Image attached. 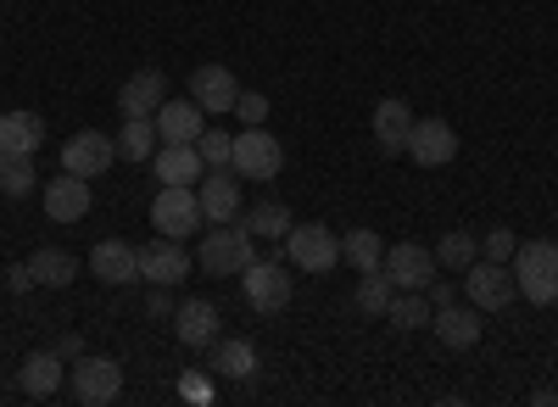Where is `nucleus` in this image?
Masks as SVG:
<instances>
[{
    "label": "nucleus",
    "mask_w": 558,
    "mask_h": 407,
    "mask_svg": "<svg viewBox=\"0 0 558 407\" xmlns=\"http://www.w3.org/2000/svg\"><path fill=\"white\" fill-rule=\"evenodd\" d=\"M257 235L246 230V223L235 218V223H218V230L196 246V262H202V274H213V280H229V274H241V268H252L257 262V246H252Z\"/></svg>",
    "instance_id": "obj_1"
},
{
    "label": "nucleus",
    "mask_w": 558,
    "mask_h": 407,
    "mask_svg": "<svg viewBox=\"0 0 558 407\" xmlns=\"http://www.w3.org/2000/svg\"><path fill=\"white\" fill-rule=\"evenodd\" d=\"M514 285L536 307L558 301V246L547 235L542 240H520V251H514Z\"/></svg>",
    "instance_id": "obj_2"
},
{
    "label": "nucleus",
    "mask_w": 558,
    "mask_h": 407,
    "mask_svg": "<svg viewBox=\"0 0 558 407\" xmlns=\"http://www.w3.org/2000/svg\"><path fill=\"white\" fill-rule=\"evenodd\" d=\"M151 223H157V235H168V240H191V235H202L207 212H202L196 185H162V196L151 201Z\"/></svg>",
    "instance_id": "obj_3"
},
{
    "label": "nucleus",
    "mask_w": 558,
    "mask_h": 407,
    "mask_svg": "<svg viewBox=\"0 0 558 407\" xmlns=\"http://www.w3.org/2000/svg\"><path fill=\"white\" fill-rule=\"evenodd\" d=\"M279 246H286V257L302 268V274H330V268L341 262V235H330L324 223H291V235Z\"/></svg>",
    "instance_id": "obj_4"
},
{
    "label": "nucleus",
    "mask_w": 558,
    "mask_h": 407,
    "mask_svg": "<svg viewBox=\"0 0 558 407\" xmlns=\"http://www.w3.org/2000/svg\"><path fill=\"white\" fill-rule=\"evenodd\" d=\"M463 291H470V307H481V312H502L520 296L514 274H508L502 262H486V257H475L470 268H463Z\"/></svg>",
    "instance_id": "obj_5"
},
{
    "label": "nucleus",
    "mask_w": 558,
    "mask_h": 407,
    "mask_svg": "<svg viewBox=\"0 0 558 407\" xmlns=\"http://www.w3.org/2000/svg\"><path fill=\"white\" fill-rule=\"evenodd\" d=\"M73 396L84 402V407H101V402H112L118 391H123V363H118V357H78V363H73Z\"/></svg>",
    "instance_id": "obj_6"
},
{
    "label": "nucleus",
    "mask_w": 558,
    "mask_h": 407,
    "mask_svg": "<svg viewBox=\"0 0 558 407\" xmlns=\"http://www.w3.org/2000/svg\"><path fill=\"white\" fill-rule=\"evenodd\" d=\"M386 280L397 285V291H425L430 280H436V251L430 246H418V240H402V246H386Z\"/></svg>",
    "instance_id": "obj_7"
},
{
    "label": "nucleus",
    "mask_w": 558,
    "mask_h": 407,
    "mask_svg": "<svg viewBox=\"0 0 558 407\" xmlns=\"http://www.w3.org/2000/svg\"><path fill=\"white\" fill-rule=\"evenodd\" d=\"M402 157H413L418 168H447V162L458 157L452 123H447V118H413V134H408V151H402Z\"/></svg>",
    "instance_id": "obj_8"
},
{
    "label": "nucleus",
    "mask_w": 558,
    "mask_h": 407,
    "mask_svg": "<svg viewBox=\"0 0 558 407\" xmlns=\"http://www.w3.org/2000/svg\"><path fill=\"white\" fill-rule=\"evenodd\" d=\"M241 291L257 312H286L291 307V274L279 262H263V257L252 268H241Z\"/></svg>",
    "instance_id": "obj_9"
},
{
    "label": "nucleus",
    "mask_w": 558,
    "mask_h": 407,
    "mask_svg": "<svg viewBox=\"0 0 558 407\" xmlns=\"http://www.w3.org/2000/svg\"><path fill=\"white\" fill-rule=\"evenodd\" d=\"M118 162V140H107L101 128H78L73 140L62 146V173H78V178H96Z\"/></svg>",
    "instance_id": "obj_10"
},
{
    "label": "nucleus",
    "mask_w": 558,
    "mask_h": 407,
    "mask_svg": "<svg viewBox=\"0 0 558 407\" xmlns=\"http://www.w3.org/2000/svg\"><path fill=\"white\" fill-rule=\"evenodd\" d=\"M279 162H286V151H279V140L268 128H241L235 134V178H274Z\"/></svg>",
    "instance_id": "obj_11"
},
{
    "label": "nucleus",
    "mask_w": 558,
    "mask_h": 407,
    "mask_svg": "<svg viewBox=\"0 0 558 407\" xmlns=\"http://www.w3.org/2000/svg\"><path fill=\"white\" fill-rule=\"evenodd\" d=\"M140 280H146V285H168V291H179L184 280H191V251L173 246V240L162 235L157 246L140 251Z\"/></svg>",
    "instance_id": "obj_12"
},
{
    "label": "nucleus",
    "mask_w": 558,
    "mask_h": 407,
    "mask_svg": "<svg viewBox=\"0 0 558 407\" xmlns=\"http://www.w3.org/2000/svg\"><path fill=\"white\" fill-rule=\"evenodd\" d=\"M173 335L191 346V351H207V346L223 335L218 307H213V301H179V307H173Z\"/></svg>",
    "instance_id": "obj_13"
},
{
    "label": "nucleus",
    "mask_w": 558,
    "mask_h": 407,
    "mask_svg": "<svg viewBox=\"0 0 558 407\" xmlns=\"http://www.w3.org/2000/svg\"><path fill=\"white\" fill-rule=\"evenodd\" d=\"M168 101V78L157 67H140L123 89H118V112L123 118H157V107Z\"/></svg>",
    "instance_id": "obj_14"
},
{
    "label": "nucleus",
    "mask_w": 558,
    "mask_h": 407,
    "mask_svg": "<svg viewBox=\"0 0 558 407\" xmlns=\"http://www.w3.org/2000/svg\"><path fill=\"white\" fill-rule=\"evenodd\" d=\"M235 73L229 67H218V62H207V67H196L191 73V101L202 107V112H235Z\"/></svg>",
    "instance_id": "obj_15"
},
{
    "label": "nucleus",
    "mask_w": 558,
    "mask_h": 407,
    "mask_svg": "<svg viewBox=\"0 0 558 407\" xmlns=\"http://www.w3.org/2000/svg\"><path fill=\"white\" fill-rule=\"evenodd\" d=\"M84 212H89V178L62 173V178L45 185V218H51V223H78Z\"/></svg>",
    "instance_id": "obj_16"
},
{
    "label": "nucleus",
    "mask_w": 558,
    "mask_h": 407,
    "mask_svg": "<svg viewBox=\"0 0 558 407\" xmlns=\"http://www.w3.org/2000/svg\"><path fill=\"white\" fill-rule=\"evenodd\" d=\"M202 212H207V223H235V212H241V185H235V168H213L207 178H202Z\"/></svg>",
    "instance_id": "obj_17"
},
{
    "label": "nucleus",
    "mask_w": 558,
    "mask_h": 407,
    "mask_svg": "<svg viewBox=\"0 0 558 407\" xmlns=\"http://www.w3.org/2000/svg\"><path fill=\"white\" fill-rule=\"evenodd\" d=\"M89 268H96V280H107V285H140V246L101 240L89 251Z\"/></svg>",
    "instance_id": "obj_18"
},
{
    "label": "nucleus",
    "mask_w": 558,
    "mask_h": 407,
    "mask_svg": "<svg viewBox=\"0 0 558 407\" xmlns=\"http://www.w3.org/2000/svg\"><path fill=\"white\" fill-rule=\"evenodd\" d=\"M202 128H207V118H202L196 101H162V107H157V134H162V146H196Z\"/></svg>",
    "instance_id": "obj_19"
},
{
    "label": "nucleus",
    "mask_w": 558,
    "mask_h": 407,
    "mask_svg": "<svg viewBox=\"0 0 558 407\" xmlns=\"http://www.w3.org/2000/svg\"><path fill=\"white\" fill-rule=\"evenodd\" d=\"M408 134H413V107L397 101V96H386V101L375 107V146H380L386 157H402V151H408Z\"/></svg>",
    "instance_id": "obj_20"
},
{
    "label": "nucleus",
    "mask_w": 558,
    "mask_h": 407,
    "mask_svg": "<svg viewBox=\"0 0 558 407\" xmlns=\"http://www.w3.org/2000/svg\"><path fill=\"white\" fill-rule=\"evenodd\" d=\"M430 330L452 346V351H470V346H481V307H436V319H430Z\"/></svg>",
    "instance_id": "obj_21"
},
{
    "label": "nucleus",
    "mask_w": 558,
    "mask_h": 407,
    "mask_svg": "<svg viewBox=\"0 0 558 407\" xmlns=\"http://www.w3.org/2000/svg\"><path fill=\"white\" fill-rule=\"evenodd\" d=\"M39 146H45V118L39 112H0V151L34 157Z\"/></svg>",
    "instance_id": "obj_22"
},
{
    "label": "nucleus",
    "mask_w": 558,
    "mask_h": 407,
    "mask_svg": "<svg viewBox=\"0 0 558 407\" xmlns=\"http://www.w3.org/2000/svg\"><path fill=\"white\" fill-rule=\"evenodd\" d=\"M151 173H157V185H202L207 162H202L196 146H168V151L151 157Z\"/></svg>",
    "instance_id": "obj_23"
},
{
    "label": "nucleus",
    "mask_w": 558,
    "mask_h": 407,
    "mask_svg": "<svg viewBox=\"0 0 558 407\" xmlns=\"http://www.w3.org/2000/svg\"><path fill=\"white\" fill-rule=\"evenodd\" d=\"M62 380H68V369H62L57 346H51V351H34V357H23V369H17V385H23L34 402L57 396V385H62Z\"/></svg>",
    "instance_id": "obj_24"
},
{
    "label": "nucleus",
    "mask_w": 558,
    "mask_h": 407,
    "mask_svg": "<svg viewBox=\"0 0 558 407\" xmlns=\"http://www.w3.org/2000/svg\"><path fill=\"white\" fill-rule=\"evenodd\" d=\"M28 268H34V285H45V291H62V285L78 280V257H68V251H57V246H39V251L28 257Z\"/></svg>",
    "instance_id": "obj_25"
},
{
    "label": "nucleus",
    "mask_w": 558,
    "mask_h": 407,
    "mask_svg": "<svg viewBox=\"0 0 558 407\" xmlns=\"http://www.w3.org/2000/svg\"><path fill=\"white\" fill-rule=\"evenodd\" d=\"M207 357H213V374L218 380H252L257 374V351L246 341H213Z\"/></svg>",
    "instance_id": "obj_26"
},
{
    "label": "nucleus",
    "mask_w": 558,
    "mask_h": 407,
    "mask_svg": "<svg viewBox=\"0 0 558 407\" xmlns=\"http://www.w3.org/2000/svg\"><path fill=\"white\" fill-rule=\"evenodd\" d=\"M157 118H123V128H118V157H129V162H151L157 157Z\"/></svg>",
    "instance_id": "obj_27"
},
{
    "label": "nucleus",
    "mask_w": 558,
    "mask_h": 407,
    "mask_svg": "<svg viewBox=\"0 0 558 407\" xmlns=\"http://www.w3.org/2000/svg\"><path fill=\"white\" fill-rule=\"evenodd\" d=\"M386 319H391L402 335H418V330H430L436 307H430V296H418V291H397L391 307H386Z\"/></svg>",
    "instance_id": "obj_28"
},
{
    "label": "nucleus",
    "mask_w": 558,
    "mask_h": 407,
    "mask_svg": "<svg viewBox=\"0 0 558 407\" xmlns=\"http://www.w3.org/2000/svg\"><path fill=\"white\" fill-rule=\"evenodd\" d=\"M241 223H246V230H252L257 240H274V246H279V240L291 235V223H296V218H291V207H286V201H257Z\"/></svg>",
    "instance_id": "obj_29"
},
{
    "label": "nucleus",
    "mask_w": 558,
    "mask_h": 407,
    "mask_svg": "<svg viewBox=\"0 0 558 407\" xmlns=\"http://www.w3.org/2000/svg\"><path fill=\"white\" fill-rule=\"evenodd\" d=\"M341 262H352L357 274H375L386 262V240L375 230H352V235H341Z\"/></svg>",
    "instance_id": "obj_30"
},
{
    "label": "nucleus",
    "mask_w": 558,
    "mask_h": 407,
    "mask_svg": "<svg viewBox=\"0 0 558 407\" xmlns=\"http://www.w3.org/2000/svg\"><path fill=\"white\" fill-rule=\"evenodd\" d=\"M391 296H397V285L386 280V268H375V274L357 280V312H368V319H386Z\"/></svg>",
    "instance_id": "obj_31"
},
{
    "label": "nucleus",
    "mask_w": 558,
    "mask_h": 407,
    "mask_svg": "<svg viewBox=\"0 0 558 407\" xmlns=\"http://www.w3.org/2000/svg\"><path fill=\"white\" fill-rule=\"evenodd\" d=\"M430 251H436V262H441V268H458V274H463V268H470V262L481 257V240H475V235H463V230H452V235H441Z\"/></svg>",
    "instance_id": "obj_32"
},
{
    "label": "nucleus",
    "mask_w": 558,
    "mask_h": 407,
    "mask_svg": "<svg viewBox=\"0 0 558 407\" xmlns=\"http://www.w3.org/2000/svg\"><path fill=\"white\" fill-rule=\"evenodd\" d=\"M28 190H34V157H7V168H0V196L23 201Z\"/></svg>",
    "instance_id": "obj_33"
},
{
    "label": "nucleus",
    "mask_w": 558,
    "mask_h": 407,
    "mask_svg": "<svg viewBox=\"0 0 558 407\" xmlns=\"http://www.w3.org/2000/svg\"><path fill=\"white\" fill-rule=\"evenodd\" d=\"M196 151H202V162H207V168H229V162H235V134H223V128H202Z\"/></svg>",
    "instance_id": "obj_34"
},
{
    "label": "nucleus",
    "mask_w": 558,
    "mask_h": 407,
    "mask_svg": "<svg viewBox=\"0 0 558 407\" xmlns=\"http://www.w3.org/2000/svg\"><path fill=\"white\" fill-rule=\"evenodd\" d=\"M514 251H520V235H514V230H492V235L481 240V257H486V262H514Z\"/></svg>",
    "instance_id": "obj_35"
},
{
    "label": "nucleus",
    "mask_w": 558,
    "mask_h": 407,
    "mask_svg": "<svg viewBox=\"0 0 558 407\" xmlns=\"http://www.w3.org/2000/svg\"><path fill=\"white\" fill-rule=\"evenodd\" d=\"M235 118H241V128H263L268 123V96H257V89L235 96Z\"/></svg>",
    "instance_id": "obj_36"
},
{
    "label": "nucleus",
    "mask_w": 558,
    "mask_h": 407,
    "mask_svg": "<svg viewBox=\"0 0 558 407\" xmlns=\"http://www.w3.org/2000/svg\"><path fill=\"white\" fill-rule=\"evenodd\" d=\"M7 291H12V296H28V291H34V268H28V262H12V268H7Z\"/></svg>",
    "instance_id": "obj_37"
},
{
    "label": "nucleus",
    "mask_w": 558,
    "mask_h": 407,
    "mask_svg": "<svg viewBox=\"0 0 558 407\" xmlns=\"http://www.w3.org/2000/svg\"><path fill=\"white\" fill-rule=\"evenodd\" d=\"M173 307H179V301L168 296V285H157V291L146 296V312H151V319H173Z\"/></svg>",
    "instance_id": "obj_38"
},
{
    "label": "nucleus",
    "mask_w": 558,
    "mask_h": 407,
    "mask_svg": "<svg viewBox=\"0 0 558 407\" xmlns=\"http://www.w3.org/2000/svg\"><path fill=\"white\" fill-rule=\"evenodd\" d=\"M57 357H62V363H78V357H84V335H62L57 341Z\"/></svg>",
    "instance_id": "obj_39"
},
{
    "label": "nucleus",
    "mask_w": 558,
    "mask_h": 407,
    "mask_svg": "<svg viewBox=\"0 0 558 407\" xmlns=\"http://www.w3.org/2000/svg\"><path fill=\"white\" fill-rule=\"evenodd\" d=\"M179 391H184V396H207V385H202V374H191V369H184V374H179Z\"/></svg>",
    "instance_id": "obj_40"
},
{
    "label": "nucleus",
    "mask_w": 558,
    "mask_h": 407,
    "mask_svg": "<svg viewBox=\"0 0 558 407\" xmlns=\"http://www.w3.org/2000/svg\"><path fill=\"white\" fill-rule=\"evenodd\" d=\"M425 291H430V307H452V301H458V296H452V285H436V280H430Z\"/></svg>",
    "instance_id": "obj_41"
},
{
    "label": "nucleus",
    "mask_w": 558,
    "mask_h": 407,
    "mask_svg": "<svg viewBox=\"0 0 558 407\" xmlns=\"http://www.w3.org/2000/svg\"><path fill=\"white\" fill-rule=\"evenodd\" d=\"M0 168H7V151H0Z\"/></svg>",
    "instance_id": "obj_42"
}]
</instances>
